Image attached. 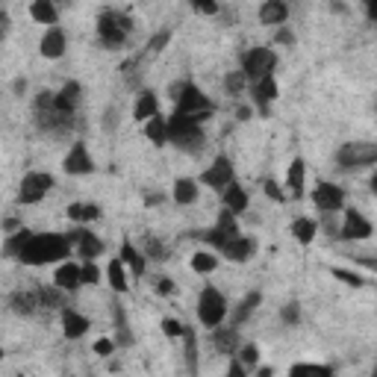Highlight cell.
<instances>
[{
    "instance_id": "6da1fadb",
    "label": "cell",
    "mask_w": 377,
    "mask_h": 377,
    "mask_svg": "<svg viewBox=\"0 0 377 377\" xmlns=\"http://www.w3.org/2000/svg\"><path fill=\"white\" fill-rule=\"evenodd\" d=\"M68 254L71 245L65 233H32L15 259H21L24 266H51V262L68 259Z\"/></svg>"
},
{
    "instance_id": "7a4b0ae2",
    "label": "cell",
    "mask_w": 377,
    "mask_h": 377,
    "mask_svg": "<svg viewBox=\"0 0 377 377\" xmlns=\"http://www.w3.org/2000/svg\"><path fill=\"white\" fill-rule=\"evenodd\" d=\"M204 142H206V133L201 121H194L192 116H180V112H174L168 118V144L180 147L186 154H201Z\"/></svg>"
},
{
    "instance_id": "3957f363",
    "label": "cell",
    "mask_w": 377,
    "mask_h": 377,
    "mask_svg": "<svg viewBox=\"0 0 377 377\" xmlns=\"http://www.w3.org/2000/svg\"><path fill=\"white\" fill-rule=\"evenodd\" d=\"M171 97H174V112H180V116H192L201 124L212 118V109L216 106H212V101L194 83H177L171 89Z\"/></svg>"
},
{
    "instance_id": "277c9868",
    "label": "cell",
    "mask_w": 377,
    "mask_h": 377,
    "mask_svg": "<svg viewBox=\"0 0 377 377\" xmlns=\"http://www.w3.org/2000/svg\"><path fill=\"white\" fill-rule=\"evenodd\" d=\"M133 32V18L124 12L106 9L97 18V39H101L104 47H121L127 42V36Z\"/></svg>"
},
{
    "instance_id": "5b68a950",
    "label": "cell",
    "mask_w": 377,
    "mask_h": 377,
    "mask_svg": "<svg viewBox=\"0 0 377 377\" xmlns=\"http://www.w3.org/2000/svg\"><path fill=\"white\" fill-rule=\"evenodd\" d=\"M377 159V144L371 142H348L339 147L336 162L342 171H359V168H371Z\"/></svg>"
},
{
    "instance_id": "8992f818",
    "label": "cell",
    "mask_w": 377,
    "mask_h": 377,
    "mask_svg": "<svg viewBox=\"0 0 377 377\" xmlns=\"http://www.w3.org/2000/svg\"><path fill=\"white\" fill-rule=\"evenodd\" d=\"M198 319L204 327H218L224 319H227V301H224V295L216 289V286H206L201 292V298H198Z\"/></svg>"
},
{
    "instance_id": "52a82bcc",
    "label": "cell",
    "mask_w": 377,
    "mask_h": 377,
    "mask_svg": "<svg viewBox=\"0 0 377 377\" xmlns=\"http://www.w3.org/2000/svg\"><path fill=\"white\" fill-rule=\"evenodd\" d=\"M274 68H277V54L271 47H254L242 59V74L248 77V83H257L259 77L274 74Z\"/></svg>"
},
{
    "instance_id": "ba28073f",
    "label": "cell",
    "mask_w": 377,
    "mask_h": 377,
    "mask_svg": "<svg viewBox=\"0 0 377 377\" xmlns=\"http://www.w3.org/2000/svg\"><path fill=\"white\" fill-rule=\"evenodd\" d=\"M51 189H54V174H47V171H30L21 180L18 204H24V206L39 204V201L47 198V192H51Z\"/></svg>"
},
{
    "instance_id": "9c48e42d",
    "label": "cell",
    "mask_w": 377,
    "mask_h": 377,
    "mask_svg": "<svg viewBox=\"0 0 377 377\" xmlns=\"http://www.w3.org/2000/svg\"><path fill=\"white\" fill-rule=\"evenodd\" d=\"M371 233H374V227H371V221L363 216V212L348 209L345 218H342V227H339L336 239H345V242H366V239H371Z\"/></svg>"
},
{
    "instance_id": "30bf717a",
    "label": "cell",
    "mask_w": 377,
    "mask_h": 377,
    "mask_svg": "<svg viewBox=\"0 0 377 377\" xmlns=\"http://www.w3.org/2000/svg\"><path fill=\"white\" fill-rule=\"evenodd\" d=\"M242 230H239V221H236V212H230V209H224L221 216H218V221H216V227H212V230H206V242L212 245V248L216 251H221L227 242L230 239H236Z\"/></svg>"
},
{
    "instance_id": "8fae6325",
    "label": "cell",
    "mask_w": 377,
    "mask_h": 377,
    "mask_svg": "<svg viewBox=\"0 0 377 377\" xmlns=\"http://www.w3.org/2000/svg\"><path fill=\"white\" fill-rule=\"evenodd\" d=\"M65 239H68V245L80 254V259H97V257L104 254V242H101V236H94L92 230H86V227L65 233Z\"/></svg>"
},
{
    "instance_id": "7c38bea8",
    "label": "cell",
    "mask_w": 377,
    "mask_h": 377,
    "mask_svg": "<svg viewBox=\"0 0 377 377\" xmlns=\"http://www.w3.org/2000/svg\"><path fill=\"white\" fill-rule=\"evenodd\" d=\"M62 168H65V174H71V177L92 174V171H94V159H92V154H89L86 142H74V144H71V151L65 154V159H62Z\"/></svg>"
},
{
    "instance_id": "4fadbf2b",
    "label": "cell",
    "mask_w": 377,
    "mask_h": 377,
    "mask_svg": "<svg viewBox=\"0 0 377 377\" xmlns=\"http://www.w3.org/2000/svg\"><path fill=\"white\" fill-rule=\"evenodd\" d=\"M236 180V168H233V162L227 159V156H216V162L201 174V183L209 186V189H224L227 183H233Z\"/></svg>"
},
{
    "instance_id": "5bb4252c",
    "label": "cell",
    "mask_w": 377,
    "mask_h": 377,
    "mask_svg": "<svg viewBox=\"0 0 377 377\" xmlns=\"http://www.w3.org/2000/svg\"><path fill=\"white\" fill-rule=\"evenodd\" d=\"M313 204L321 209V212H339L345 206V192L333 183H321L313 189Z\"/></svg>"
},
{
    "instance_id": "9a60e30c",
    "label": "cell",
    "mask_w": 377,
    "mask_h": 377,
    "mask_svg": "<svg viewBox=\"0 0 377 377\" xmlns=\"http://www.w3.org/2000/svg\"><path fill=\"white\" fill-rule=\"evenodd\" d=\"M251 86V94H254V104L259 106V112L266 116L268 112V104H274L277 101V94H280V89H277V80H274V74H268V77H259L257 83H248Z\"/></svg>"
},
{
    "instance_id": "2e32d148",
    "label": "cell",
    "mask_w": 377,
    "mask_h": 377,
    "mask_svg": "<svg viewBox=\"0 0 377 377\" xmlns=\"http://www.w3.org/2000/svg\"><path fill=\"white\" fill-rule=\"evenodd\" d=\"M242 345V339H239V330H236V324L233 327H212V348H216L221 357H233Z\"/></svg>"
},
{
    "instance_id": "e0dca14e",
    "label": "cell",
    "mask_w": 377,
    "mask_h": 377,
    "mask_svg": "<svg viewBox=\"0 0 377 377\" xmlns=\"http://www.w3.org/2000/svg\"><path fill=\"white\" fill-rule=\"evenodd\" d=\"M80 83L77 80H71V83H65L56 94H54V109L62 112V116H74L77 112V104H80Z\"/></svg>"
},
{
    "instance_id": "ac0fdd59",
    "label": "cell",
    "mask_w": 377,
    "mask_h": 377,
    "mask_svg": "<svg viewBox=\"0 0 377 377\" xmlns=\"http://www.w3.org/2000/svg\"><path fill=\"white\" fill-rule=\"evenodd\" d=\"M254 251H257V242H254L251 236H242V233H239L236 239H230V242H227L224 248H221V254L230 259V262H248V259L254 257Z\"/></svg>"
},
{
    "instance_id": "d6986e66",
    "label": "cell",
    "mask_w": 377,
    "mask_h": 377,
    "mask_svg": "<svg viewBox=\"0 0 377 377\" xmlns=\"http://www.w3.org/2000/svg\"><path fill=\"white\" fill-rule=\"evenodd\" d=\"M39 51L44 59H59L65 54V32L59 27H47L39 42Z\"/></svg>"
},
{
    "instance_id": "ffe728a7",
    "label": "cell",
    "mask_w": 377,
    "mask_h": 377,
    "mask_svg": "<svg viewBox=\"0 0 377 377\" xmlns=\"http://www.w3.org/2000/svg\"><path fill=\"white\" fill-rule=\"evenodd\" d=\"M89 319L86 316H80L77 309H71V307H62V333L68 336V339H80V336H86V330H89Z\"/></svg>"
},
{
    "instance_id": "44dd1931",
    "label": "cell",
    "mask_w": 377,
    "mask_h": 377,
    "mask_svg": "<svg viewBox=\"0 0 377 377\" xmlns=\"http://www.w3.org/2000/svg\"><path fill=\"white\" fill-rule=\"evenodd\" d=\"M54 286H59L62 292H77L80 286H83V280H80V266L77 262H62V266L56 268L54 274Z\"/></svg>"
},
{
    "instance_id": "7402d4cb",
    "label": "cell",
    "mask_w": 377,
    "mask_h": 377,
    "mask_svg": "<svg viewBox=\"0 0 377 377\" xmlns=\"http://www.w3.org/2000/svg\"><path fill=\"white\" fill-rule=\"evenodd\" d=\"M286 18H289L286 0H266V4L259 6V21L266 27H280V24H286Z\"/></svg>"
},
{
    "instance_id": "603a6c76",
    "label": "cell",
    "mask_w": 377,
    "mask_h": 377,
    "mask_svg": "<svg viewBox=\"0 0 377 377\" xmlns=\"http://www.w3.org/2000/svg\"><path fill=\"white\" fill-rule=\"evenodd\" d=\"M221 201H224V209H230V212H245L248 209V204H251V198H248V192H245L236 180L233 183H227L224 189H221Z\"/></svg>"
},
{
    "instance_id": "cb8c5ba5",
    "label": "cell",
    "mask_w": 377,
    "mask_h": 377,
    "mask_svg": "<svg viewBox=\"0 0 377 377\" xmlns=\"http://www.w3.org/2000/svg\"><path fill=\"white\" fill-rule=\"evenodd\" d=\"M286 189H292V198H304V189H307V162L301 156L292 159V166L286 171Z\"/></svg>"
},
{
    "instance_id": "d4e9b609",
    "label": "cell",
    "mask_w": 377,
    "mask_h": 377,
    "mask_svg": "<svg viewBox=\"0 0 377 377\" xmlns=\"http://www.w3.org/2000/svg\"><path fill=\"white\" fill-rule=\"evenodd\" d=\"M171 194H174V204H180V206L194 204V201L201 198L198 180H192V177H180L177 183H174V189H171Z\"/></svg>"
},
{
    "instance_id": "484cf974",
    "label": "cell",
    "mask_w": 377,
    "mask_h": 377,
    "mask_svg": "<svg viewBox=\"0 0 377 377\" xmlns=\"http://www.w3.org/2000/svg\"><path fill=\"white\" fill-rule=\"evenodd\" d=\"M159 112V97H156V92H142L139 97H136V104H133V118L139 121V124H144L151 116H156Z\"/></svg>"
},
{
    "instance_id": "4316f807",
    "label": "cell",
    "mask_w": 377,
    "mask_h": 377,
    "mask_svg": "<svg viewBox=\"0 0 377 377\" xmlns=\"http://www.w3.org/2000/svg\"><path fill=\"white\" fill-rule=\"evenodd\" d=\"M142 130H144V136L151 139L156 147H162V144H168V118H162L159 112L156 116H151L144 124H142Z\"/></svg>"
},
{
    "instance_id": "83f0119b",
    "label": "cell",
    "mask_w": 377,
    "mask_h": 377,
    "mask_svg": "<svg viewBox=\"0 0 377 377\" xmlns=\"http://www.w3.org/2000/svg\"><path fill=\"white\" fill-rule=\"evenodd\" d=\"M118 259H121L124 266H127L130 271H133L136 277H142V274H144V254H142V251H139L130 239H124V242H121V254H118Z\"/></svg>"
},
{
    "instance_id": "f1b7e54d",
    "label": "cell",
    "mask_w": 377,
    "mask_h": 377,
    "mask_svg": "<svg viewBox=\"0 0 377 377\" xmlns=\"http://www.w3.org/2000/svg\"><path fill=\"white\" fill-rule=\"evenodd\" d=\"M9 307H12V313H18V316H32V313H39V295L36 292H15Z\"/></svg>"
},
{
    "instance_id": "f546056e",
    "label": "cell",
    "mask_w": 377,
    "mask_h": 377,
    "mask_svg": "<svg viewBox=\"0 0 377 377\" xmlns=\"http://www.w3.org/2000/svg\"><path fill=\"white\" fill-rule=\"evenodd\" d=\"M30 15H32V18H36L39 24H56V18H59L54 0H32Z\"/></svg>"
},
{
    "instance_id": "4dcf8cb0",
    "label": "cell",
    "mask_w": 377,
    "mask_h": 377,
    "mask_svg": "<svg viewBox=\"0 0 377 377\" xmlns=\"http://www.w3.org/2000/svg\"><path fill=\"white\" fill-rule=\"evenodd\" d=\"M36 295H39V309L44 307V309H62L65 307V295L68 292H62L59 286H42V289H36Z\"/></svg>"
},
{
    "instance_id": "1f68e13d",
    "label": "cell",
    "mask_w": 377,
    "mask_h": 377,
    "mask_svg": "<svg viewBox=\"0 0 377 377\" xmlns=\"http://www.w3.org/2000/svg\"><path fill=\"white\" fill-rule=\"evenodd\" d=\"M68 218L77 221V224L97 221V218H101V206H97V204H71L68 206Z\"/></svg>"
},
{
    "instance_id": "d6a6232c",
    "label": "cell",
    "mask_w": 377,
    "mask_h": 377,
    "mask_svg": "<svg viewBox=\"0 0 377 377\" xmlns=\"http://www.w3.org/2000/svg\"><path fill=\"white\" fill-rule=\"evenodd\" d=\"M316 233H319V224H316L313 218H295V221H292V236H295V242L309 245V242L316 239Z\"/></svg>"
},
{
    "instance_id": "836d02e7",
    "label": "cell",
    "mask_w": 377,
    "mask_h": 377,
    "mask_svg": "<svg viewBox=\"0 0 377 377\" xmlns=\"http://www.w3.org/2000/svg\"><path fill=\"white\" fill-rule=\"evenodd\" d=\"M106 277H109V286L116 289L118 295H124V292L130 289V286H127V266H124V262H121L118 257L109 262V268H106Z\"/></svg>"
},
{
    "instance_id": "e575fe53",
    "label": "cell",
    "mask_w": 377,
    "mask_h": 377,
    "mask_svg": "<svg viewBox=\"0 0 377 377\" xmlns=\"http://www.w3.org/2000/svg\"><path fill=\"white\" fill-rule=\"evenodd\" d=\"M262 304V295L259 292H251V295H245V298L239 301L236 307V313H233V324H245L251 316H254V309Z\"/></svg>"
},
{
    "instance_id": "d590c367",
    "label": "cell",
    "mask_w": 377,
    "mask_h": 377,
    "mask_svg": "<svg viewBox=\"0 0 377 377\" xmlns=\"http://www.w3.org/2000/svg\"><path fill=\"white\" fill-rule=\"evenodd\" d=\"M221 266V259H218V254L216 251H198L192 257V268L198 271V274H212Z\"/></svg>"
},
{
    "instance_id": "8d00e7d4",
    "label": "cell",
    "mask_w": 377,
    "mask_h": 377,
    "mask_svg": "<svg viewBox=\"0 0 377 377\" xmlns=\"http://www.w3.org/2000/svg\"><path fill=\"white\" fill-rule=\"evenodd\" d=\"M183 339H186V363H189V371H198V339H194L192 327H183Z\"/></svg>"
},
{
    "instance_id": "74e56055",
    "label": "cell",
    "mask_w": 377,
    "mask_h": 377,
    "mask_svg": "<svg viewBox=\"0 0 377 377\" xmlns=\"http://www.w3.org/2000/svg\"><path fill=\"white\" fill-rule=\"evenodd\" d=\"M233 357L242 363V369H245V371H254V369H257V363H259V351H257V345H239V351H236Z\"/></svg>"
},
{
    "instance_id": "f35d334b",
    "label": "cell",
    "mask_w": 377,
    "mask_h": 377,
    "mask_svg": "<svg viewBox=\"0 0 377 377\" xmlns=\"http://www.w3.org/2000/svg\"><path fill=\"white\" fill-rule=\"evenodd\" d=\"M80 280H83V286H97L101 283V268H97L94 259H83V266H80Z\"/></svg>"
},
{
    "instance_id": "ab89813d",
    "label": "cell",
    "mask_w": 377,
    "mask_h": 377,
    "mask_svg": "<svg viewBox=\"0 0 377 377\" xmlns=\"http://www.w3.org/2000/svg\"><path fill=\"white\" fill-rule=\"evenodd\" d=\"M142 245H144V251H142L144 259H166V257H168V248H166L162 242H156L154 236H144Z\"/></svg>"
},
{
    "instance_id": "60d3db41",
    "label": "cell",
    "mask_w": 377,
    "mask_h": 377,
    "mask_svg": "<svg viewBox=\"0 0 377 377\" xmlns=\"http://www.w3.org/2000/svg\"><path fill=\"white\" fill-rule=\"evenodd\" d=\"M116 327H118V345L127 348V345H133V336H130V327H127V316H124V309L116 307Z\"/></svg>"
},
{
    "instance_id": "b9f144b4",
    "label": "cell",
    "mask_w": 377,
    "mask_h": 377,
    "mask_svg": "<svg viewBox=\"0 0 377 377\" xmlns=\"http://www.w3.org/2000/svg\"><path fill=\"white\" fill-rule=\"evenodd\" d=\"M30 236H32V233L27 230V227H21V230H15V233L9 236V242H6V254H9V257H18V251L27 245V239H30Z\"/></svg>"
},
{
    "instance_id": "7bdbcfd3",
    "label": "cell",
    "mask_w": 377,
    "mask_h": 377,
    "mask_svg": "<svg viewBox=\"0 0 377 377\" xmlns=\"http://www.w3.org/2000/svg\"><path fill=\"white\" fill-rule=\"evenodd\" d=\"M245 86H248V77H245L242 71H230V74H227V80H224L227 94H242Z\"/></svg>"
},
{
    "instance_id": "ee69618b",
    "label": "cell",
    "mask_w": 377,
    "mask_h": 377,
    "mask_svg": "<svg viewBox=\"0 0 377 377\" xmlns=\"http://www.w3.org/2000/svg\"><path fill=\"white\" fill-rule=\"evenodd\" d=\"M168 39H171V32H168V30H162V32H156V36H154L151 42H147V51H144V54H147V56H156V54L162 51V47H166V44H168Z\"/></svg>"
},
{
    "instance_id": "f6af8a7d",
    "label": "cell",
    "mask_w": 377,
    "mask_h": 377,
    "mask_svg": "<svg viewBox=\"0 0 377 377\" xmlns=\"http://www.w3.org/2000/svg\"><path fill=\"white\" fill-rule=\"evenodd\" d=\"M333 277H339V280H345L348 286H363L366 280H363V274H357V271H345V268H333Z\"/></svg>"
},
{
    "instance_id": "bcb514c9",
    "label": "cell",
    "mask_w": 377,
    "mask_h": 377,
    "mask_svg": "<svg viewBox=\"0 0 377 377\" xmlns=\"http://www.w3.org/2000/svg\"><path fill=\"white\" fill-rule=\"evenodd\" d=\"M192 9L194 12H201V15H216L218 12V0H189Z\"/></svg>"
},
{
    "instance_id": "7dc6e473",
    "label": "cell",
    "mask_w": 377,
    "mask_h": 377,
    "mask_svg": "<svg viewBox=\"0 0 377 377\" xmlns=\"http://www.w3.org/2000/svg\"><path fill=\"white\" fill-rule=\"evenodd\" d=\"M289 371L292 374H304V371H309V374H330L327 366H316V363H298V366H292Z\"/></svg>"
},
{
    "instance_id": "c3c4849f",
    "label": "cell",
    "mask_w": 377,
    "mask_h": 377,
    "mask_svg": "<svg viewBox=\"0 0 377 377\" xmlns=\"http://www.w3.org/2000/svg\"><path fill=\"white\" fill-rule=\"evenodd\" d=\"M280 316H283V321H286V324H298V319H301V304H295V301H292V304H286Z\"/></svg>"
},
{
    "instance_id": "681fc988",
    "label": "cell",
    "mask_w": 377,
    "mask_h": 377,
    "mask_svg": "<svg viewBox=\"0 0 377 377\" xmlns=\"http://www.w3.org/2000/svg\"><path fill=\"white\" fill-rule=\"evenodd\" d=\"M274 42H277V44H283V47H292V44H295V32H292L286 24H280V30H277Z\"/></svg>"
},
{
    "instance_id": "f907efd6",
    "label": "cell",
    "mask_w": 377,
    "mask_h": 377,
    "mask_svg": "<svg viewBox=\"0 0 377 377\" xmlns=\"http://www.w3.org/2000/svg\"><path fill=\"white\" fill-rule=\"evenodd\" d=\"M162 330H166V336L177 339V336H183V324H180L177 319H166L162 321Z\"/></svg>"
},
{
    "instance_id": "816d5d0a",
    "label": "cell",
    "mask_w": 377,
    "mask_h": 377,
    "mask_svg": "<svg viewBox=\"0 0 377 377\" xmlns=\"http://www.w3.org/2000/svg\"><path fill=\"white\" fill-rule=\"evenodd\" d=\"M112 351H116V342H112V339H97L94 342V354L97 357H109Z\"/></svg>"
},
{
    "instance_id": "f5cc1de1",
    "label": "cell",
    "mask_w": 377,
    "mask_h": 377,
    "mask_svg": "<svg viewBox=\"0 0 377 377\" xmlns=\"http://www.w3.org/2000/svg\"><path fill=\"white\" fill-rule=\"evenodd\" d=\"M174 280H171V277H159V280H156V292L159 295H174Z\"/></svg>"
},
{
    "instance_id": "db71d44e",
    "label": "cell",
    "mask_w": 377,
    "mask_h": 377,
    "mask_svg": "<svg viewBox=\"0 0 377 377\" xmlns=\"http://www.w3.org/2000/svg\"><path fill=\"white\" fill-rule=\"evenodd\" d=\"M266 194L271 201H283V192H280V186H277L274 180H266Z\"/></svg>"
},
{
    "instance_id": "11a10c76",
    "label": "cell",
    "mask_w": 377,
    "mask_h": 377,
    "mask_svg": "<svg viewBox=\"0 0 377 377\" xmlns=\"http://www.w3.org/2000/svg\"><path fill=\"white\" fill-rule=\"evenodd\" d=\"M227 374H233V377H242V374H248V371L242 369V363H239V359H233V363H230V369H227Z\"/></svg>"
},
{
    "instance_id": "9f6ffc18",
    "label": "cell",
    "mask_w": 377,
    "mask_h": 377,
    "mask_svg": "<svg viewBox=\"0 0 377 377\" xmlns=\"http://www.w3.org/2000/svg\"><path fill=\"white\" fill-rule=\"evenodd\" d=\"M9 32V15L6 12H0V39H4Z\"/></svg>"
},
{
    "instance_id": "6f0895ef",
    "label": "cell",
    "mask_w": 377,
    "mask_h": 377,
    "mask_svg": "<svg viewBox=\"0 0 377 377\" xmlns=\"http://www.w3.org/2000/svg\"><path fill=\"white\" fill-rule=\"evenodd\" d=\"M251 118V109H239V121H248Z\"/></svg>"
},
{
    "instance_id": "680465c9",
    "label": "cell",
    "mask_w": 377,
    "mask_h": 377,
    "mask_svg": "<svg viewBox=\"0 0 377 377\" xmlns=\"http://www.w3.org/2000/svg\"><path fill=\"white\" fill-rule=\"evenodd\" d=\"M54 4H71V0H54Z\"/></svg>"
},
{
    "instance_id": "91938a15",
    "label": "cell",
    "mask_w": 377,
    "mask_h": 377,
    "mask_svg": "<svg viewBox=\"0 0 377 377\" xmlns=\"http://www.w3.org/2000/svg\"><path fill=\"white\" fill-rule=\"evenodd\" d=\"M0 359H4V351H0Z\"/></svg>"
}]
</instances>
